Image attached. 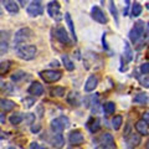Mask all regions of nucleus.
Listing matches in <instances>:
<instances>
[{
	"label": "nucleus",
	"instance_id": "obj_40",
	"mask_svg": "<svg viewBox=\"0 0 149 149\" xmlns=\"http://www.w3.org/2000/svg\"><path fill=\"white\" fill-rule=\"evenodd\" d=\"M148 35H149V22L147 24V35L146 36H148Z\"/></svg>",
	"mask_w": 149,
	"mask_h": 149
},
{
	"label": "nucleus",
	"instance_id": "obj_26",
	"mask_svg": "<svg viewBox=\"0 0 149 149\" xmlns=\"http://www.w3.org/2000/svg\"><path fill=\"white\" fill-rule=\"evenodd\" d=\"M103 111L106 114H113L116 111V104L113 102H107V103L103 104Z\"/></svg>",
	"mask_w": 149,
	"mask_h": 149
},
{
	"label": "nucleus",
	"instance_id": "obj_17",
	"mask_svg": "<svg viewBox=\"0 0 149 149\" xmlns=\"http://www.w3.org/2000/svg\"><path fill=\"white\" fill-rule=\"evenodd\" d=\"M14 107H15V103L10 100H5V98H0V109L3 112H10Z\"/></svg>",
	"mask_w": 149,
	"mask_h": 149
},
{
	"label": "nucleus",
	"instance_id": "obj_7",
	"mask_svg": "<svg viewBox=\"0 0 149 149\" xmlns=\"http://www.w3.org/2000/svg\"><path fill=\"white\" fill-rule=\"evenodd\" d=\"M100 147L102 149H116V143H114V138L112 134L109 133H103L98 139Z\"/></svg>",
	"mask_w": 149,
	"mask_h": 149
},
{
	"label": "nucleus",
	"instance_id": "obj_9",
	"mask_svg": "<svg viewBox=\"0 0 149 149\" xmlns=\"http://www.w3.org/2000/svg\"><path fill=\"white\" fill-rule=\"evenodd\" d=\"M91 15H92L93 20L100 22V24H107V21H108V19H107L104 11L98 6H93L91 9Z\"/></svg>",
	"mask_w": 149,
	"mask_h": 149
},
{
	"label": "nucleus",
	"instance_id": "obj_29",
	"mask_svg": "<svg viewBox=\"0 0 149 149\" xmlns=\"http://www.w3.org/2000/svg\"><path fill=\"white\" fill-rule=\"evenodd\" d=\"M25 77H26V73H25L24 71H16V72H14V73L11 74V81L19 82V81L24 80Z\"/></svg>",
	"mask_w": 149,
	"mask_h": 149
},
{
	"label": "nucleus",
	"instance_id": "obj_11",
	"mask_svg": "<svg viewBox=\"0 0 149 149\" xmlns=\"http://www.w3.org/2000/svg\"><path fill=\"white\" fill-rule=\"evenodd\" d=\"M68 142L72 144V146H81V144L85 142V137L80 130H72L68 136Z\"/></svg>",
	"mask_w": 149,
	"mask_h": 149
},
{
	"label": "nucleus",
	"instance_id": "obj_19",
	"mask_svg": "<svg viewBox=\"0 0 149 149\" xmlns=\"http://www.w3.org/2000/svg\"><path fill=\"white\" fill-rule=\"evenodd\" d=\"M3 4H4V8H5L9 13H11V14H16V13H19V5H17V3H16V1L6 0V1H4Z\"/></svg>",
	"mask_w": 149,
	"mask_h": 149
},
{
	"label": "nucleus",
	"instance_id": "obj_28",
	"mask_svg": "<svg viewBox=\"0 0 149 149\" xmlns=\"http://www.w3.org/2000/svg\"><path fill=\"white\" fill-rule=\"evenodd\" d=\"M142 10H143V8H142V5L139 3H134L133 4V6H132V16L133 17H137V16H139L142 14Z\"/></svg>",
	"mask_w": 149,
	"mask_h": 149
},
{
	"label": "nucleus",
	"instance_id": "obj_12",
	"mask_svg": "<svg viewBox=\"0 0 149 149\" xmlns=\"http://www.w3.org/2000/svg\"><path fill=\"white\" fill-rule=\"evenodd\" d=\"M56 39H57L61 44H66V45L71 44L70 36H68V34H67V31L65 30L63 26H58L57 29H56Z\"/></svg>",
	"mask_w": 149,
	"mask_h": 149
},
{
	"label": "nucleus",
	"instance_id": "obj_14",
	"mask_svg": "<svg viewBox=\"0 0 149 149\" xmlns=\"http://www.w3.org/2000/svg\"><path fill=\"white\" fill-rule=\"evenodd\" d=\"M97 85H98V78H97V76H95V74H92V76H90L87 78V81L85 83V91L86 92L95 91Z\"/></svg>",
	"mask_w": 149,
	"mask_h": 149
},
{
	"label": "nucleus",
	"instance_id": "obj_23",
	"mask_svg": "<svg viewBox=\"0 0 149 149\" xmlns=\"http://www.w3.org/2000/svg\"><path fill=\"white\" fill-rule=\"evenodd\" d=\"M9 120H10V123H11V124L17 125V124H20L22 120H24V116H22L21 113H14V114L10 116Z\"/></svg>",
	"mask_w": 149,
	"mask_h": 149
},
{
	"label": "nucleus",
	"instance_id": "obj_21",
	"mask_svg": "<svg viewBox=\"0 0 149 149\" xmlns=\"http://www.w3.org/2000/svg\"><path fill=\"white\" fill-rule=\"evenodd\" d=\"M141 143V136L139 134H130L127 139V144L132 148V147H137Z\"/></svg>",
	"mask_w": 149,
	"mask_h": 149
},
{
	"label": "nucleus",
	"instance_id": "obj_44",
	"mask_svg": "<svg viewBox=\"0 0 149 149\" xmlns=\"http://www.w3.org/2000/svg\"><path fill=\"white\" fill-rule=\"evenodd\" d=\"M8 149H15V148H13V147H11V148H8Z\"/></svg>",
	"mask_w": 149,
	"mask_h": 149
},
{
	"label": "nucleus",
	"instance_id": "obj_3",
	"mask_svg": "<svg viewBox=\"0 0 149 149\" xmlns=\"http://www.w3.org/2000/svg\"><path fill=\"white\" fill-rule=\"evenodd\" d=\"M68 127H70V120L67 117H65V116H61V117L51 120V129H52V132H55L56 134H61L63 130Z\"/></svg>",
	"mask_w": 149,
	"mask_h": 149
},
{
	"label": "nucleus",
	"instance_id": "obj_32",
	"mask_svg": "<svg viewBox=\"0 0 149 149\" xmlns=\"http://www.w3.org/2000/svg\"><path fill=\"white\" fill-rule=\"evenodd\" d=\"M109 4H111V5H109L111 13H112V15H113V17H114L116 22H117V24H118V13H117V8H116V5H114V3H113V1H111Z\"/></svg>",
	"mask_w": 149,
	"mask_h": 149
},
{
	"label": "nucleus",
	"instance_id": "obj_5",
	"mask_svg": "<svg viewBox=\"0 0 149 149\" xmlns=\"http://www.w3.org/2000/svg\"><path fill=\"white\" fill-rule=\"evenodd\" d=\"M144 26H146V25H144V22L139 20L132 27V30H130V32H129V39H130V41H132L133 44H136L137 41L143 36V34H144Z\"/></svg>",
	"mask_w": 149,
	"mask_h": 149
},
{
	"label": "nucleus",
	"instance_id": "obj_39",
	"mask_svg": "<svg viewBox=\"0 0 149 149\" xmlns=\"http://www.w3.org/2000/svg\"><path fill=\"white\" fill-rule=\"evenodd\" d=\"M30 149H39V144L37 143H31V146H30Z\"/></svg>",
	"mask_w": 149,
	"mask_h": 149
},
{
	"label": "nucleus",
	"instance_id": "obj_43",
	"mask_svg": "<svg viewBox=\"0 0 149 149\" xmlns=\"http://www.w3.org/2000/svg\"><path fill=\"white\" fill-rule=\"evenodd\" d=\"M146 6H147V9L149 10V3H147V4H146Z\"/></svg>",
	"mask_w": 149,
	"mask_h": 149
},
{
	"label": "nucleus",
	"instance_id": "obj_1",
	"mask_svg": "<svg viewBox=\"0 0 149 149\" xmlns=\"http://www.w3.org/2000/svg\"><path fill=\"white\" fill-rule=\"evenodd\" d=\"M16 55L19 58L25 60V61H30L36 57L37 49L35 45H21L16 47Z\"/></svg>",
	"mask_w": 149,
	"mask_h": 149
},
{
	"label": "nucleus",
	"instance_id": "obj_4",
	"mask_svg": "<svg viewBox=\"0 0 149 149\" xmlns=\"http://www.w3.org/2000/svg\"><path fill=\"white\" fill-rule=\"evenodd\" d=\"M39 74L41 80L46 83H55L61 80L62 77L61 71H55V70H45V71H41Z\"/></svg>",
	"mask_w": 149,
	"mask_h": 149
},
{
	"label": "nucleus",
	"instance_id": "obj_8",
	"mask_svg": "<svg viewBox=\"0 0 149 149\" xmlns=\"http://www.w3.org/2000/svg\"><path fill=\"white\" fill-rule=\"evenodd\" d=\"M26 11L30 16H40L44 14V6L41 1H31L30 5L26 8Z\"/></svg>",
	"mask_w": 149,
	"mask_h": 149
},
{
	"label": "nucleus",
	"instance_id": "obj_10",
	"mask_svg": "<svg viewBox=\"0 0 149 149\" xmlns=\"http://www.w3.org/2000/svg\"><path fill=\"white\" fill-rule=\"evenodd\" d=\"M60 3L58 1H50L47 5V13L51 17L56 20H61V14H60Z\"/></svg>",
	"mask_w": 149,
	"mask_h": 149
},
{
	"label": "nucleus",
	"instance_id": "obj_22",
	"mask_svg": "<svg viewBox=\"0 0 149 149\" xmlns=\"http://www.w3.org/2000/svg\"><path fill=\"white\" fill-rule=\"evenodd\" d=\"M62 62H63V66L67 71H73L74 70V63L70 60V57L67 55H62Z\"/></svg>",
	"mask_w": 149,
	"mask_h": 149
},
{
	"label": "nucleus",
	"instance_id": "obj_18",
	"mask_svg": "<svg viewBox=\"0 0 149 149\" xmlns=\"http://www.w3.org/2000/svg\"><path fill=\"white\" fill-rule=\"evenodd\" d=\"M136 129H137V132L139 134H142V136H147V134L149 133V129H148V124L144 122L143 119L141 120H138V122L136 123Z\"/></svg>",
	"mask_w": 149,
	"mask_h": 149
},
{
	"label": "nucleus",
	"instance_id": "obj_25",
	"mask_svg": "<svg viewBox=\"0 0 149 149\" xmlns=\"http://www.w3.org/2000/svg\"><path fill=\"white\" fill-rule=\"evenodd\" d=\"M11 62L10 61H3L0 62V76H4V74H6L9 72V70H10V65Z\"/></svg>",
	"mask_w": 149,
	"mask_h": 149
},
{
	"label": "nucleus",
	"instance_id": "obj_13",
	"mask_svg": "<svg viewBox=\"0 0 149 149\" xmlns=\"http://www.w3.org/2000/svg\"><path fill=\"white\" fill-rule=\"evenodd\" d=\"M27 92H29L30 95L35 96V97L41 96L44 93V86L41 85L40 82H32L30 85V87L27 88Z\"/></svg>",
	"mask_w": 149,
	"mask_h": 149
},
{
	"label": "nucleus",
	"instance_id": "obj_24",
	"mask_svg": "<svg viewBox=\"0 0 149 149\" xmlns=\"http://www.w3.org/2000/svg\"><path fill=\"white\" fill-rule=\"evenodd\" d=\"M123 123V118L122 116H114L113 119H112V127H113L114 130H118L120 128V125Z\"/></svg>",
	"mask_w": 149,
	"mask_h": 149
},
{
	"label": "nucleus",
	"instance_id": "obj_16",
	"mask_svg": "<svg viewBox=\"0 0 149 149\" xmlns=\"http://www.w3.org/2000/svg\"><path fill=\"white\" fill-rule=\"evenodd\" d=\"M65 20H66V24L70 29V32H71V36L74 41H77V36H76V31H74V26H73V21H72V17L70 15V13L65 14Z\"/></svg>",
	"mask_w": 149,
	"mask_h": 149
},
{
	"label": "nucleus",
	"instance_id": "obj_45",
	"mask_svg": "<svg viewBox=\"0 0 149 149\" xmlns=\"http://www.w3.org/2000/svg\"><path fill=\"white\" fill-rule=\"evenodd\" d=\"M68 149H71V148H68Z\"/></svg>",
	"mask_w": 149,
	"mask_h": 149
},
{
	"label": "nucleus",
	"instance_id": "obj_37",
	"mask_svg": "<svg viewBox=\"0 0 149 149\" xmlns=\"http://www.w3.org/2000/svg\"><path fill=\"white\" fill-rule=\"evenodd\" d=\"M143 120L149 125V112H146V113L143 114Z\"/></svg>",
	"mask_w": 149,
	"mask_h": 149
},
{
	"label": "nucleus",
	"instance_id": "obj_33",
	"mask_svg": "<svg viewBox=\"0 0 149 149\" xmlns=\"http://www.w3.org/2000/svg\"><path fill=\"white\" fill-rule=\"evenodd\" d=\"M34 104H35V98H32V97H27V98L24 100V107H25V108L29 109Z\"/></svg>",
	"mask_w": 149,
	"mask_h": 149
},
{
	"label": "nucleus",
	"instance_id": "obj_27",
	"mask_svg": "<svg viewBox=\"0 0 149 149\" xmlns=\"http://www.w3.org/2000/svg\"><path fill=\"white\" fill-rule=\"evenodd\" d=\"M50 93H51V96H54V97H63L65 96V88L60 87V86L54 87L52 90L50 91Z\"/></svg>",
	"mask_w": 149,
	"mask_h": 149
},
{
	"label": "nucleus",
	"instance_id": "obj_2",
	"mask_svg": "<svg viewBox=\"0 0 149 149\" xmlns=\"http://www.w3.org/2000/svg\"><path fill=\"white\" fill-rule=\"evenodd\" d=\"M34 36V31H32L30 27H22V29L17 30L15 32V36H14V44L17 46H21V44L27 42L29 40L32 39Z\"/></svg>",
	"mask_w": 149,
	"mask_h": 149
},
{
	"label": "nucleus",
	"instance_id": "obj_34",
	"mask_svg": "<svg viewBox=\"0 0 149 149\" xmlns=\"http://www.w3.org/2000/svg\"><path fill=\"white\" fill-rule=\"evenodd\" d=\"M141 72L142 73H149V62H144L141 65Z\"/></svg>",
	"mask_w": 149,
	"mask_h": 149
},
{
	"label": "nucleus",
	"instance_id": "obj_42",
	"mask_svg": "<svg viewBox=\"0 0 149 149\" xmlns=\"http://www.w3.org/2000/svg\"><path fill=\"white\" fill-rule=\"evenodd\" d=\"M146 147H147V149H149V139L147 141V144H146Z\"/></svg>",
	"mask_w": 149,
	"mask_h": 149
},
{
	"label": "nucleus",
	"instance_id": "obj_41",
	"mask_svg": "<svg viewBox=\"0 0 149 149\" xmlns=\"http://www.w3.org/2000/svg\"><path fill=\"white\" fill-rule=\"evenodd\" d=\"M52 66H58V62H57V61H55V62H52Z\"/></svg>",
	"mask_w": 149,
	"mask_h": 149
},
{
	"label": "nucleus",
	"instance_id": "obj_15",
	"mask_svg": "<svg viewBox=\"0 0 149 149\" xmlns=\"http://www.w3.org/2000/svg\"><path fill=\"white\" fill-rule=\"evenodd\" d=\"M50 143H51V146H52L54 148L61 149L63 147V144H65V139L62 137V134H54L52 138L50 139Z\"/></svg>",
	"mask_w": 149,
	"mask_h": 149
},
{
	"label": "nucleus",
	"instance_id": "obj_36",
	"mask_svg": "<svg viewBox=\"0 0 149 149\" xmlns=\"http://www.w3.org/2000/svg\"><path fill=\"white\" fill-rule=\"evenodd\" d=\"M141 83H142V86L143 87H146V88H149V77H144L141 80Z\"/></svg>",
	"mask_w": 149,
	"mask_h": 149
},
{
	"label": "nucleus",
	"instance_id": "obj_30",
	"mask_svg": "<svg viewBox=\"0 0 149 149\" xmlns=\"http://www.w3.org/2000/svg\"><path fill=\"white\" fill-rule=\"evenodd\" d=\"M88 128H90V130H91L92 133L97 132V130L101 128V122H100V119H98V118L92 119V124H88Z\"/></svg>",
	"mask_w": 149,
	"mask_h": 149
},
{
	"label": "nucleus",
	"instance_id": "obj_20",
	"mask_svg": "<svg viewBox=\"0 0 149 149\" xmlns=\"http://www.w3.org/2000/svg\"><path fill=\"white\" fill-rule=\"evenodd\" d=\"M123 57L125 60V62H130L133 60V51L130 49V45L125 41L124 42V51H123Z\"/></svg>",
	"mask_w": 149,
	"mask_h": 149
},
{
	"label": "nucleus",
	"instance_id": "obj_35",
	"mask_svg": "<svg viewBox=\"0 0 149 149\" xmlns=\"http://www.w3.org/2000/svg\"><path fill=\"white\" fill-rule=\"evenodd\" d=\"M25 117H26V122H27V124H32V122L35 120V114H32V113H27V114H25Z\"/></svg>",
	"mask_w": 149,
	"mask_h": 149
},
{
	"label": "nucleus",
	"instance_id": "obj_6",
	"mask_svg": "<svg viewBox=\"0 0 149 149\" xmlns=\"http://www.w3.org/2000/svg\"><path fill=\"white\" fill-rule=\"evenodd\" d=\"M9 44H10V31L0 30V56L8 52Z\"/></svg>",
	"mask_w": 149,
	"mask_h": 149
},
{
	"label": "nucleus",
	"instance_id": "obj_38",
	"mask_svg": "<svg viewBox=\"0 0 149 149\" xmlns=\"http://www.w3.org/2000/svg\"><path fill=\"white\" fill-rule=\"evenodd\" d=\"M40 125H36V127H35V125H34V127H31V132L32 133H37V132H39V130H40Z\"/></svg>",
	"mask_w": 149,
	"mask_h": 149
},
{
	"label": "nucleus",
	"instance_id": "obj_31",
	"mask_svg": "<svg viewBox=\"0 0 149 149\" xmlns=\"http://www.w3.org/2000/svg\"><path fill=\"white\" fill-rule=\"evenodd\" d=\"M133 101L136 102V103H142V104H144V103H146V102L148 101V97H147L146 93H138V95L133 98Z\"/></svg>",
	"mask_w": 149,
	"mask_h": 149
}]
</instances>
